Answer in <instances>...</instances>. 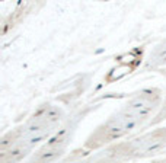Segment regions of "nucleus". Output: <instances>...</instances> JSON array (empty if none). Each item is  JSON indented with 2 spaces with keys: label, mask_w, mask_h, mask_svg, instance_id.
<instances>
[{
  "label": "nucleus",
  "mask_w": 166,
  "mask_h": 163,
  "mask_svg": "<svg viewBox=\"0 0 166 163\" xmlns=\"http://www.w3.org/2000/svg\"><path fill=\"white\" fill-rule=\"evenodd\" d=\"M159 93L153 89L143 90L125 106H122V109H119L114 116H111V119L98 130V133L90 141L107 143L130 133L131 130H134L137 125L147 119V116L159 105Z\"/></svg>",
  "instance_id": "nucleus-1"
},
{
  "label": "nucleus",
  "mask_w": 166,
  "mask_h": 163,
  "mask_svg": "<svg viewBox=\"0 0 166 163\" xmlns=\"http://www.w3.org/2000/svg\"><path fill=\"white\" fill-rule=\"evenodd\" d=\"M60 118L61 109L57 106H44L39 109L25 124L22 130L9 135L10 140H7L6 137L3 138V141H10V146L3 149L6 157L13 162L25 156L35 144L50 137L54 128L58 125Z\"/></svg>",
  "instance_id": "nucleus-2"
},
{
  "label": "nucleus",
  "mask_w": 166,
  "mask_h": 163,
  "mask_svg": "<svg viewBox=\"0 0 166 163\" xmlns=\"http://www.w3.org/2000/svg\"><path fill=\"white\" fill-rule=\"evenodd\" d=\"M67 141H69V130L67 128L61 130L60 133H55L53 137L48 138L47 144L39 150V153H38L39 159L41 160H50V159L55 157L57 154H60V151L64 149Z\"/></svg>",
  "instance_id": "nucleus-3"
},
{
  "label": "nucleus",
  "mask_w": 166,
  "mask_h": 163,
  "mask_svg": "<svg viewBox=\"0 0 166 163\" xmlns=\"http://www.w3.org/2000/svg\"><path fill=\"white\" fill-rule=\"evenodd\" d=\"M149 64L152 67H165L166 66V39L154 48V51L150 55Z\"/></svg>",
  "instance_id": "nucleus-4"
},
{
  "label": "nucleus",
  "mask_w": 166,
  "mask_h": 163,
  "mask_svg": "<svg viewBox=\"0 0 166 163\" xmlns=\"http://www.w3.org/2000/svg\"><path fill=\"white\" fill-rule=\"evenodd\" d=\"M165 109H166V105H165Z\"/></svg>",
  "instance_id": "nucleus-5"
}]
</instances>
